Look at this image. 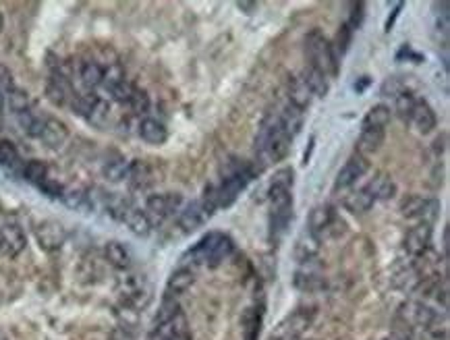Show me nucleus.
I'll return each mask as SVG.
<instances>
[{"label":"nucleus","instance_id":"obj_1","mask_svg":"<svg viewBox=\"0 0 450 340\" xmlns=\"http://www.w3.org/2000/svg\"><path fill=\"white\" fill-rule=\"evenodd\" d=\"M305 46H307V56L311 61V69L324 73L328 79L338 75V56L335 54V46L324 38V34L313 30L311 34H307Z\"/></svg>","mask_w":450,"mask_h":340},{"label":"nucleus","instance_id":"obj_2","mask_svg":"<svg viewBox=\"0 0 450 340\" xmlns=\"http://www.w3.org/2000/svg\"><path fill=\"white\" fill-rule=\"evenodd\" d=\"M293 218V193L289 187H270V228L278 239Z\"/></svg>","mask_w":450,"mask_h":340},{"label":"nucleus","instance_id":"obj_3","mask_svg":"<svg viewBox=\"0 0 450 340\" xmlns=\"http://www.w3.org/2000/svg\"><path fill=\"white\" fill-rule=\"evenodd\" d=\"M232 251H235V245H232V241L228 237L218 234V232H210L208 237H204L195 245L191 256L197 258L199 262H206L210 267H216V265L223 264L225 260H228Z\"/></svg>","mask_w":450,"mask_h":340},{"label":"nucleus","instance_id":"obj_4","mask_svg":"<svg viewBox=\"0 0 450 340\" xmlns=\"http://www.w3.org/2000/svg\"><path fill=\"white\" fill-rule=\"evenodd\" d=\"M313 324V311L297 309L295 313L287 315L270 334V340H299L307 328Z\"/></svg>","mask_w":450,"mask_h":340},{"label":"nucleus","instance_id":"obj_5","mask_svg":"<svg viewBox=\"0 0 450 340\" xmlns=\"http://www.w3.org/2000/svg\"><path fill=\"white\" fill-rule=\"evenodd\" d=\"M254 170L251 168H247V166H243V168H239V170H235L232 175H228L225 181H223V185L220 187H216V201H218V208H228V206H232L235 203V199L239 197V193L247 187V183L254 179Z\"/></svg>","mask_w":450,"mask_h":340},{"label":"nucleus","instance_id":"obj_6","mask_svg":"<svg viewBox=\"0 0 450 340\" xmlns=\"http://www.w3.org/2000/svg\"><path fill=\"white\" fill-rule=\"evenodd\" d=\"M183 210V195L179 193H156L150 195L146 201V214L156 220H166L170 216H179Z\"/></svg>","mask_w":450,"mask_h":340},{"label":"nucleus","instance_id":"obj_7","mask_svg":"<svg viewBox=\"0 0 450 340\" xmlns=\"http://www.w3.org/2000/svg\"><path fill=\"white\" fill-rule=\"evenodd\" d=\"M67 228L58 220H42L36 227V241H38L39 249L46 253H54L61 251L63 245L67 243Z\"/></svg>","mask_w":450,"mask_h":340},{"label":"nucleus","instance_id":"obj_8","mask_svg":"<svg viewBox=\"0 0 450 340\" xmlns=\"http://www.w3.org/2000/svg\"><path fill=\"white\" fill-rule=\"evenodd\" d=\"M27 247V237L23 232V228L15 222H6L0 227V256L2 258H17L25 251Z\"/></svg>","mask_w":450,"mask_h":340},{"label":"nucleus","instance_id":"obj_9","mask_svg":"<svg viewBox=\"0 0 450 340\" xmlns=\"http://www.w3.org/2000/svg\"><path fill=\"white\" fill-rule=\"evenodd\" d=\"M368 168H370V162H368V158H363V156H359V153H355V156H351L346 162H344V166L338 170L337 179H335V191H344L349 189V187H353L359 179H363V175L368 172Z\"/></svg>","mask_w":450,"mask_h":340},{"label":"nucleus","instance_id":"obj_10","mask_svg":"<svg viewBox=\"0 0 450 340\" xmlns=\"http://www.w3.org/2000/svg\"><path fill=\"white\" fill-rule=\"evenodd\" d=\"M39 139L46 148L50 150H61L67 146L69 141V127L56 118V116H44V125H42V133Z\"/></svg>","mask_w":450,"mask_h":340},{"label":"nucleus","instance_id":"obj_11","mask_svg":"<svg viewBox=\"0 0 450 340\" xmlns=\"http://www.w3.org/2000/svg\"><path fill=\"white\" fill-rule=\"evenodd\" d=\"M438 210H440L438 201L421 197V195H411L401 203V212L405 218H423V222H430V225L436 218Z\"/></svg>","mask_w":450,"mask_h":340},{"label":"nucleus","instance_id":"obj_12","mask_svg":"<svg viewBox=\"0 0 450 340\" xmlns=\"http://www.w3.org/2000/svg\"><path fill=\"white\" fill-rule=\"evenodd\" d=\"M432 234H434V230L430 222H421V225L413 227L405 237V251L413 258L423 256L432 245Z\"/></svg>","mask_w":450,"mask_h":340},{"label":"nucleus","instance_id":"obj_13","mask_svg":"<svg viewBox=\"0 0 450 340\" xmlns=\"http://www.w3.org/2000/svg\"><path fill=\"white\" fill-rule=\"evenodd\" d=\"M401 317L405 322L413 324V326H417V328H430L438 320V315H436V311L432 307H427L425 303L419 301L405 303L401 307Z\"/></svg>","mask_w":450,"mask_h":340},{"label":"nucleus","instance_id":"obj_14","mask_svg":"<svg viewBox=\"0 0 450 340\" xmlns=\"http://www.w3.org/2000/svg\"><path fill=\"white\" fill-rule=\"evenodd\" d=\"M212 214L206 210V206L199 199V201H193L189 206H183V210L179 212L177 218H179V227L183 228V232H193V230H197L199 227H204V222Z\"/></svg>","mask_w":450,"mask_h":340},{"label":"nucleus","instance_id":"obj_15","mask_svg":"<svg viewBox=\"0 0 450 340\" xmlns=\"http://www.w3.org/2000/svg\"><path fill=\"white\" fill-rule=\"evenodd\" d=\"M120 222L129 228L135 237H142V239L150 237L151 228H154L150 216H148L144 210L135 208V206H129V208L125 210V214L120 216Z\"/></svg>","mask_w":450,"mask_h":340},{"label":"nucleus","instance_id":"obj_16","mask_svg":"<svg viewBox=\"0 0 450 340\" xmlns=\"http://www.w3.org/2000/svg\"><path fill=\"white\" fill-rule=\"evenodd\" d=\"M337 220V212L330 203H320L309 212L307 218V230L315 237H320V232H326L332 227V222Z\"/></svg>","mask_w":450,"mask_h":340},{"label":"nucleus","instance_id":"obj_17","mask_svg":"<svg viewBox=\"0 0 450 340\" xmlns=\"http://www.w3.org/2000/svg\"><path fill=\"white\" fill-rule=\"evenodd\" d=\"M409 122H413V127H415L421 135H427V133H432V131L436 129L438 118H436L434 108H432L425 100H417Z\"/></svg>","mask_w":450,"mask_h":340},{"label":"nucleus","instance_id":"obj_18","mask_svg":"<svg viewBox=\"0 0 450 340\" xmlns=\"http://www.w3.org/2000/svg\"><path fill=\"white\" fill-rule=\"evenodd\" d=\"M102 77H104V65H100L96 61H83L77 67V79L87 92L102 87Z\"/></svg>","mask_w":450,"mask_h":340},{"label":"nucleus","instance_id":"obj_19","mask_svg":"<svg viewBox=\"0 0 450 340\" xmlns=\"http://www.w3.org/2000/svg\"><path fill=\"white\" fill-rule=\"evenodd\" d=\"M104 258L106 262L116 267V270H123L127 272L131 265H133V256L129 251V247L120 241H108L106 247H104Z\"/></svg>","mask_w":450,"mask_h":340},{"label":"nucleus","instance_id":"obj_20","mask_svg":"<svg viewBox=\"0 0 450 340\" xmlns=\"http://www.w3.org/2000/svg\"><path fill=\"white\" fill-rule=\"evenodd\" d=\"M193 282H195L193 270H189V267H179V270H175V272L168 276V282H166V297L177 299L179 295L187 293L189 289L193 287Z\"/></svg>","mask_w":450,"mask_h":340},{"label":"nucleus","instance_id":"obj_21","mask_svg":"<svg viewBox=\"0 0 450 340\" xmlns=\"http://www.w3.org/2000/svg\"><path fill=\"white\" fill-rule=\"evenodd\" d=\"M183 332H189L187 330V317L183 311H179L175 317L162 322V324H156L154 332H151V340H166L170 336H177V334H183Z\"/></svg>","mask_w":450,"mask_h":340},{"label":"nucleus","instance_id":"obj_22","mask_svg":"<svg viewBox=\"0 0 450 340\" xmlns=\"http://www.w3.org/2000/svg\"><path fill=\"white\" fill-rule=\"evenodd\" d=\"M137 133H139V137H142L146 144H150V146H162V144L168 139L166 127H164L160 120H156V118H144V120L139 122V127H137Z\"/></svg>","mask_w":450,"mask_h":340},{"label":"nucleus","instance_id":"obj_23","mask_svg":"<svg viewBox=\"0 0 450 340\" xmlns=\"http://www.w3.org/2000/svg\"><path fill=\"white\" fill-rule=\"evenodd\" d=\"M311 100H313V94L309 89V85L305 83V79L301 75L295 77L289 85V104L295 106L301 113H305V108H309Z\"/></svg>","mask_w":450,"mask_h":340},{"label":"nucleus","instance_id":"obj_24","mask_svg":"<svg viewBox=\"0 0 450 340\" xmlns=\"http://www.w3.org/2000/svg\"><path fill=\"white\" fill-rule=\"evenodd\" d=\"M386 133L382 129H363L359 139H357V153L368 158L384 146Z\"/></svg>","mask_w":450,"mask_h":340},{"label":"nucleus","instance_id":"obj_25","mask_svg":"<svg viewBox=\"0 0 450 340\" xmlns=\"http://www.w3.org/2000/svg\"><path fill=\"white\" fill-rule=\"evenodd\" d=\"M61 201L75 210V212H92L94 210V201H92V193L85 189H79V187H73V189H65L63 195H61Z\"/></svg>","mask_w":450,"mask_h":340},{"label":"nucleus","instance_id":"obj_26","mask_svg":"<svg viewBox=\"0 0 450 340\" xmlns=\"http://www.w3.org/2000/svg\"><path fill=\"white\" fill-rule=\"evenodd\" d=\"M344 208L349 210V212H353V214H363V212H368L372 206L375 203V197L372 189H370V185L368 187H363V189H357L353 191L351 195H346L344 197Z\"/></svg>","mask_w":450,"mask_h":340},{"label":"nucleus","instance_id":"obj_27","mask_svg":"<svg viewBox=\"0 0 450 340\" xmlns=\"http://www.w3.org/2000/svg\"><path fill=\"white\" fill-rule=\"evenodd\" d=\"M318 253H320V237L311 234L309 230L303 232L301 239L297 241V245H295V256H297V260H299L301 264H307V262H311Z\"/></svg>","mask_w":450,"mask_h":340},{"label":"nucleus","instance_id":"obj_28","mask_svg":"<svg viewBox=\"0 0 450 340\" xmlns=\"http://www.w3.org/2000/svg\"><path fill=\"white\" fill-rule=\"evenodd\" d=\"M280 125H282V129L287 131V135H289L291 139H295L301 133V129H303V113L297 111L295 106L287 104V106L280 111Z\"/></svg>","mask_w":450,"mask_h":340},{"label":"nucleus","instance_id":"obj_29","mask_svg":"<svg viewBox=\"0 0 450 340\" xmlns=\"http://www.w3.org/2000/svg\"><path fill=\"white\" fill-rule=\"evenodd\" d=\"M15 118H17L19 129H21L27 137H38L39 139L42 125H44V116H39L38 113H34V108H30V111H25V113L15 114Z\"/></svg>","mask_w":450,"mask_h":340},{"label":"nucleus","instance_id":"obj_30","mask_svg":"<svg viewBox=\"0 0 450 340\" xmlns=\"http://www.w3.org/2000/svg\"><path fill=\"white\" fill-rule=\"evenodd\" d=\"M390 108L386 106V104H375L372 106L368 114L363 116V122H361V127L363 129H386V125L390 122Z\"/></svg>","mask_w":450,"mask_h":340},{"label":"nucleus","instance_id":"obj_31","mask_svg":"<svg viewBox=\"0 0 450 340\" xmlns=\"http://www.w3.org/2000/svg\"><path fill=\"white\" fill-rule=\"evenodd\" d=\"M129 168H131V162L116 156L113 160H108L104 164V177L111 181V183H120V181H127L129 177Z\"/></svg>","mask_w":450,"mask_h":340},{"label":"nucleus","instance_id":"obj_32","mask_svg":"<svg viewBox=\"0 0 450 340\" xmlns=\"http://www.w3.org/2000/svg\"><path fill=\"white\" fill-rule=\"evenodd\" d=\"M303 79H305V83L309 85V89H311V94L313 96H318V98H324L326 94H328V89H330V79L324 75V73H320V71H315V69H307V71H303Z\"/></svg>","mask_w":450,"mask_h":340},{"label":"nucleus","instance_id":"obj_33","mask_svg":"<svg viewBox=\"0 0 450 340\" xmlns=\"http://www.w3.org/2000/svg\"><path fill=\"white\" fill-rule=\"evenodd\" d=\"M127 181L135 187V189H144L151 183V168L146 162H131L129 168V177Z\"/></svg>","mask_w":450,"mask_h":340},{"label":"nucleus","instance_id":"obj_34","mask_svg":"<svg viewBox=\"0 0 450 340\" xmlns=\"http://www.w3.org/2000/svg\"><path fill=\"white\" fill-rule=\"evenodd\" d=\"M4 102H6L8 111H11L13 114H21L32 108L30 94H27L25 89H19V87H15L11 94H6V96H4Z\"/></svg>","mask_w":450,"mask_h":340},{"label":"nucleus","instance_id":"obj_35","mask_svg":"<svg viewBox=\"0 0 450 340\" xmlns=\"http://www.w3.org/2000/svg\"><path fill=\"white\" fill-rule=\"evenodd\" d=\"M23 179L32 185H42L48 179V166L42 160H30L23 166Z\"/></svg>","mask_w":450,"mask_h":340},{"label":"nucleus","instance_id":"obj_36","mask_svg":"<svg viewBox=\"0 0 450 340\" xmlns=\"http://www.w3.org/2000/svg\"><path fill=\"white\" fill-rule=\"evenodd\" d=\"M19 164H21V156H19V150L15 148V144L8 139H0V166L17 168Z\"/></svg>","mask_w":450,"mask_h":340},{"label":"nucleus","instance_id":"obj_37","mask_svg":"<svg viewBox=\"0 0 450 340\" xmlns=\"http://www.w3.org/2000/svg\"><path fill=\"white\" fill-rule=\"evenodd\" d=\"M415 102H417V98L413 96L409 89H405L403 94H399V96L394 98V108H396V114H399L403 120H409V118H411L413 108H415Z\"/></svg>","mask_w":450,"mask_h":340},{"label":"nucleus","instance_id":"obj_38","mask_svg":"<svg viewBox=\"0 0 450 340\" xmlns=\"http://www.w3.org/2000/svg\"><path fill=\"white\" fill-rule=\"evenodd\" d=\"M127 77H125V71H123V67L118 65V63H108L106 67H104V77H102V87L106 89V92H111L114 85H118L120 81H125Z\"/></svg>","mask_w":450,"mask_h":340},{"label":"nucleus","instance_id":"obj_39","mask_svg":"<svg viewBox=\"0 0 450 340\" xmlns=\"http://www.w3.org/2000/svg\"><path fill=\"white\" fill-rule=\"evenodd\" d=\"M370 189L374 193L375 199H392L394 197V193H396V185L390 181V179H384V177H380V179H375L374 183L370 185Z\"/></svg>","mask_w":450,"mask_h":340},{"label":"nucleus","instance_id":"obj_40","mask_svg":"<svg viewBox=\"0 0 450 340\" xmlns=\"http://www.w3.org/2000/svg\"><path fill=\"white\" fill-rule=\"evenodd\" d=\"M133 92H135V85H133L129 79H125V81H120L118 85H114L108 94H111V98H113L114 102H118V104H129Z\"/></svg>","mask_w":450,"mask_h":340},{"label":"nucleus","instance_id":"obj_41","mask_svg":"<svg viewBox=\"0 0 450 340\" xmlns=\"http://www.w3.org/2000/svg\"><path fill=\"white\" fill-rule=\"evenodd\" d=\"M127 106L135 114H146L150 111V96L144 89L135 87V92H133V96H131V100H129Z\"/></svg>","mask_w":450,"mask_h":340},{"label":"nucleus","instance_id":"obj_42","mask_svg":"<svg viewBox=\"0 0 450 340\" xmlns=\"http://www.w3.org/2000/svg\"><path fill=\"white\" fill-rule=\"evenodd\" d=\"M405 89H407V85H405V81H403L401 77H388V79L382 83L380 94H382L384 98H396V96L403 94Z\"/></svg>","mask_w":450,"mask_h":340},{"label":"nucleus","instance_id":"obj_43","mask_svg":"<svg viewBox=\"0 0 450 340\" xmlns=\"http://www.w3.org/2000/svg\"><path fill=\"white\" fill-rule=\"evenodd\" d=\"M351 38H353V30H351L346 23H342L337 34V48H335V54H337V56H344V54H346V50H349V46H351Z\"/></svg>","mask_w":450,"mask_h":340},{"label":"nucleus","instance_id":"obj_44","mask_svg":"<svg viewBox=\"0 0 450 340\" xmlns=\"http://www.w3.org/2000/svg\"><path fill=\"white\" fill-rule=\"evenodd\" d=\"M295 287L301 291H318V289L324 287V280L320 276H313V274H297Z\"/></svg>","mask_w":450,"mask_h":340},{"label":"nucleus","instance_id":"obj_45","mask_svg":"<svg viewBox=\"0 0 450 340\" xmlns=\"http://www.w3.org/2000/svg\"><path fill=\"white\" fill-rule=\"evenodd\" d=\"M293 177H295L293 168H280V170L274 172L270 187H289L291 189L293 187Z\"/></svg>","mask_w":450,"mask_h":340},{"label":"nucleus","instance_id":"obj_46","mask_svg":"<svg viewBox=\"0 0 450 340\" xmlns=\"http://www.w3.org/2000/svg\"><path fill=\"white\" fill-rule=\"evenodd\" d=\"M15 89V77H13V71L0 63V96H6Z\"/></svg>","mask_w":450,"mask_h":340},{"label":"nucleus","instance_id":"obj_47","mask_svg":"<svg viewBox=\"0 0 450 340\" xmlns=\"http://www.w3.org/2000/svg\"><path fill=\"white\" fill-rule=\"evenodd\" d=\"M363 8H365V4L363 2H353L351 4V19L346 21V25L355 32L359 25H361V21H363Z\"/></svg>","mask_w":450,"mask_h":340},{"label":"nucleus","instance_id":"obj_48","mask_svg":"<svg viewBox=\"0 0 450 340\" xmlns=\"http://www.w3.org/2000/svg\"><path fill=\"white\" fill-rule=\"evenodd\" d=\"M401 11H403V2H399V4L394 6V11H392V15L388 17V21H386V25H384V30H386V32H390V30H392V25H394V21H396V17L401 15Z\"/></svg>","mask_w":450,"mask_h":340},{"label":"nucleus","instance_id":"obj_49","mask_svg":"<svg viewBox=\"0 0 450 340\" xmlns=\"http://www.w3.org/2000/svg\"><path fill=\"white\" fill-rule=\"evenodd\" d=\"M237 6H239L241 11H247V15H249L251 11H256V8H258V4H256V2H239Z\"/></svg>","mask_w":450,"mask_h":340},{"label":"nucleus","instance_id":"obj_50","mask_svg":"<svg viewBox=\"0 0 450 340\" xmlns=\"http://www.w3.org/2000/svg\"><path fill=\"white\" fill-rule=\"evenodd\" d=\"M368 83H370V77H361V83L355 85V89H357V92H363V89L368 87Z\"/></svg>","mask_w":450,"mask_h":340},{"label":"nucleus","instance_id":"obj_51","mask_svg":"<svg viewBox=\"0 0 450 340\" xmlns=\"http://www.w3.org/2000/svg\"><path fill=\"white\" fill-rule=\"evenodd\" d=\"M166 340H191V334L189 332H183V334H177V336H170Z\"/></svg>","mask_w":450,"mask_h":340},{"label":"nucleus","instance_id":"obj_52","mask_svg":"<svg viewBox=\"0 0 450 340\" xmlns=\"http://www.w3.org/2000/svg\"><path fill=\"white\" fill-rule=\"evenodd\" d=\"M449 251V228L444 230V253Z\"/></svg>","mask_w":450,"mask_h":340},{"label":"nucleus","instance_id":"obj_53","mask_svg":"<svg viewBox=\"0 0 450 340\" xmlns=\"http://www.w3.org/2000/svg\"><path fill=\"white\" fill-rule=\"evenodd\" d=\"M2 108H4V96H0V116H2Z\"/></svg>","mask_w":450,"mask_h":340},{"label":"nucleus","instance_id":"obj_54","mask_svg":"<svg viewBox=\"0 0 450 340\" xmlns=\"http://www.w3.org/2000/svg\"><path fill=\"white\" fill-rule=\"evenodd\" d=\"M2 27H4V17H2V13H0V32H2Z\"/></svg>","mask_w":450,"mask_h":340},{"label":"nucleus","instance_id":"obj_55","mask_svg":"<svg viewBox=\"0 0 450 340\" xmlns=\"http://www.w3.org/2000/svg\"><path fill=\"white\" fill-rule=\"evenodd\" d=\"M388 340H405V339H399V336H390Z\"/></svg>","mask_w":450,"mask_h":340}]
</instances>
